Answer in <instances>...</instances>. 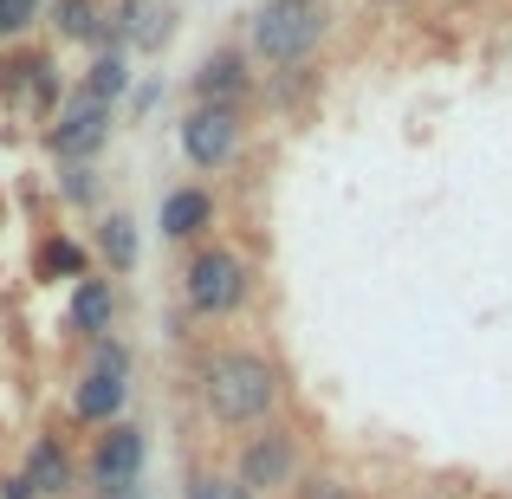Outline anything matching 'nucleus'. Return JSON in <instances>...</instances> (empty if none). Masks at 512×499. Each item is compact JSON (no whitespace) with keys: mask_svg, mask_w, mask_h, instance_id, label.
Segmentation results:
<instances>
[{"mask_svg":"<svg viewBox=\"0 0 512 499\" xmlns=\"http://www.w3.org/2000/svg\"><path fill=\"white\" fill-rule=\"evenodd\" d=\"M448 7H467V0H448Z\"/></svg>","mask_w":512,"mask_h":499,"instance_id":"26","label":"nucleus"},{"mask_svg":"<svg viewBox=\"0 0 512 499\" xmlns=\"http://www.w3.org/2000/svg\"><path fill=\"white\" fill-rule=\"evenodd\" d=\"M163 39H169L163 0H111V26H104V46L111 52H156Z\"/></svg>","mask_w":512,"mask_h":499,"instance_id":"11","label":"nucleus"},{"mask_svg":"<svg viewBox=\"0 0 512 499\" xmlns=\"http://www.w3.org/2000/svg\"><path fill=\"white\" fill-rule=\"evenodd\" d=\"M85 499H98V493H85Z\"/></svg>","mask_w":512,"mask_h":499,"instance_id":"27","label":"nucleus"},{"mask_svg":"<svg viewBox=\"0 0 512 499\" xmlns=\"http://www.w3.org/2000/svg\"><path fill=\"white\" fill-rule=\"evenodd\" d=\"M286 499H357V487H350L344 474H331V467H305L299 487H292Z\"/></svg>","mask_w":512,"mask_h":499,"instance_id":"20","label":"nucleus"},{"mask_svg":"<svg viewBox=\"0 0 512 499\" xmlns=\"http://www.w3.org/2000/svg\"><path fill=\"white\" fill-rule=\"evenodd\" d=\"M20 474H26V487H33L39 499H72L78 487H85V461H78L59 435H39L33 448H26Z\"/></svg>","mask_w":512,"mask_h":499,"instance_id":"10","label":"nucleus"},{"mask_svg":"<svg viewBox=\"0 0 512 499\" xmlns=\"http://www.w3.org/2000/svg\"><path fill=\"white\" fill-rule=\"evenodd\" d=\"M247 292H253V266L240 260L234 247H221V240L188 247V260H182V305L201 318V325L234 318L240 305H247Z\"/></svg>","mask_w":512,"mask_h":499,"instance_id":"3","label":"nucleus"},{"mask_svg":"<svg viewBox=\"0 0 512 499\" xmlns=\"http://www.w3.org/2000/svg\"><path fill=\"white\" fill-rule=\"evenodd\" d=\"M85 370L130 376V350H124V337H98V344H91V363H85Z\"/></svg>","mask_w":512,"mask_h":499,"instance_id":"23","label":"nucleus"},{"mask_svg":"<svg viewBox=\"0 0 512 499\" xmlns=\"http://www.w3.org/2000/svg\"><path fill=\"white\" fill-rule=\"evenodd\" d=\"M370 7H409V0H370Z\"/></svg>","mask_w":512,"mask_h":499,"instance_id":"25","label":"nucleus"},{"mask_svg":"<svg viewBox=\"0 0 512 499\" xmlns=\"http://www.w3.org/2000/svg\"><path fill=\"white\" fill-rule=\"evenodd\" d=\"M111 130H117V104H98V98H85V91H72L46 124V150L59 156V163H98Z\"/></svg>","mask_w":512,"mask_h":499,"instance_id":"6","label":"nucleus"},{"mask_svg":"<svg viewBox=\"0 0 512 499\" xmlns=\"http://www.w3.org/2000/svg\"><path fill=\"white\" fill-rule=\"evenodd\" d=\"M39 20H46V0H0V52H13Z\"/></svg>","mask_w":512,"mask_h":499,"instance_id":"19","label":"nucleus"},{"mask_svg":"<svg viewBox=\"0 0 512 499\" xmlns=\"http://www.w3.org/2000/svg\"><path fill=\"white\" fill-rule=\"evenodd\" d=\"M72 422L78 428H111V422H124V409H130V376H111V370H85L72 383Z\"/></svg>","mask_w":512,"mask_h":499,"instance_id":"12","label":"nucleus"},{"mask_svg":"<svg viewBox=\"0 0 512 499\" xmlns=\"http://www.w3.org/2000/svg\"><path fill=\"white\" fill-rule=\"evenodd\" d=\"M59 201H72V208H91V201H98V169H91V163H65V175H59Z\"/></svg>","mask_w":512,"mask_h":499,"instance_id":"22","label":"nucleus"},{"mask_svg":"<svg viewBox=\"0 0 512 499\" xmlns=\"http://www.w3.org/2000/svg\"><path fill=\"white\" fill-rule=\"evenodd\" d=\"M299 474H305V448H299V435H292L286 422L253 428V435L240 441V454H234V480H240L253 499L292 493V487H299Z\"/></svg>","mask_w":512,"mask_h":499,"instance_id":"4","label":"nucleus"},{"mask_svg":"<svg viewBox=\"0 0 512 499\" xmlns=\"http://www.w3.org/2000/svg\"><path fill=\"white\" fill-rule=\"evenodd\" d=\"M39 59H46V52H26V46H13L7 59H0V98H7V104H26V98H33Z\"/></svg>","mask_w":512,"mask_h":499,"instance_id":"18","label":"nucleus"},{"mask_svg":"<svg viewBox=\"0 0 512 499\" xmlns=\"http://www.w3.org/2000/svg\"><path fill=\"white\" fill-rule=\"evenodd\" d=\"M175 143H182L188 169H201V175H221V169L240 156V143H247V111L195 104V111H188L182 124H175Z\"/></svg>","mask_w":512,"mask_h":499,"instance_id":"5","label":"nucleus"},{"mask_svg":"<svg viewBox=\"0 0 512 499\" xmlns=\"http://www.w3.org/2000/svg\"><path fill=\"white\" fill-rule=\"evenodd\" d=\"M78 91H85V98H98V104H124L130 98V52H111V46L91 52Z\"/></svg>","mask_w":512,"mask_h":499,"instance_id":"16","label":"nucleus"},{"mask_svg":"<svg viewBox=\"0 0 512 499\" xmlns=\"http://www.w3.org/2000/svg\"><path fill=\"white\" fill-rule=\"evenodd\" d=\"M195 402L214 428L253 435V428L279 422V409H286V370L253 344H214L195 357Z\"/></svg>","mask_w":512,"mask_h":499,"instance_id":"1","label":"nucleus"},{"mask_svg":"<svg viewBox=\"0 0 512 499\" xmlns=\"http://www.w3.org/2000/svg\"><path fill=\"white\" fill-rule=\"evenodd\" d=\"M143 461H150V435H143L137 422H111L91 435L85 448V487L91 493H117V487H137L143 480Z\"/></svg>","mask_w":512,"mask_h":499,"instance_id":"7","label":"nucleus"},{"mask_svg":"<svg viewBox=\"0 0 512 499\" xmlns=\"http://www.w3.org/2000/svg\"><path fill=\"white\" fill-rule=\"evenodd\" d=\"M65 331L98 344V337H117V279L111 273H85L72 292H65Z\"/></svg>","mask_w":512,"mask_h":499,"instance_id":"9","label":"nucleus"},{"mask_svg":"<svg viewBox=\"0 0 512 499\" xmlns=\"http://www.w3.org/2000/svg\"><path fill=\"white\" fill-rule=\"evenodd\" d=\"M0 499H39L33 487H26V474L13 467V474H0Z\"/></svg>","mask_w":512,"mask_h":499,"instance_id":"24","label":"nucleus"},{"mask_svg":"<svg viewBox=\"0 0 512 499\" xmlns=\"http://www.w3.org/2000/svg\"><path fill=\"white\" fill-rule=\"evenodd\" d=\"M46 20H52V33H59V46H98L104 52L111 7H104V0H46Z\"/></svg>","mask_w":512,"mask_h":499,"instance_id":"14","label":"nucleus"},{"mask_svg":"<svg viewBox=\"0 0 512 499\" xmlns=\"http://www.w3.org/2000/svg\"><path fill=\"white\" fill-rule=\"evenodd\" d=\"M182 499H253V493L240 487L234 474H208V467H195V474H188V487H182Z\"/></svg>","mask_w":512,"mask_h":499,"instance_id":"21","label":"nucleus"},{"mask_svg":"<svg viewBox=\"0 0 512 499\" xmlns=\"http://www.w3.org/2000/svg\"><path fill=\"white\" fill-rule=\"evenodd\" d=\"M33 273L39 279H72V286H78V279L91 273V253L78 247L72 234H46V240H39V253H33Z\"/></svg>","mask_w":512,"mask_h":499,"instance_id":"17","label":"nucleus"},{"mask_svg":"<svg viewBox=\"0 0 512 499\" xmlns=\"http://www.w3.org/2000/svg\"><path fill=\"white\" fill-rule=\"evenodd\" d=\"M188 91H195V104H221V111H247V98L260 91V78H253V59L240 46H214L208 59L195 65V78H188Z\"/></svg>","mask_w":512,"mask_h":499,"instance_id":"8","label":"nucleus"},{"mask_svg":"<svg viewBox=\"0 0 512 499\" xmlns=\"http://www.w3.org/2000/svg\"><path fill=\"white\" fill-rule=\"evenodd\" d=\"M156 227H163V240H175V247H201V234L214 227V195L201 182L169 188L163 208H156Z\"/></svg>","mask_w":512,"mask_h":499,"instance_id":"13","label":"nucleus"},{"mask_svg":"<svg viewBox=\"0 0 512 499\" xmlns=\"http://www.w3.org/2000/svg\"><path fill=\"white\" fill-rule=\"evenodd\" d=\"M331 33L325 0H260L247 13V59L273 65V72H299Z\"/></svg>","mask_w":512,"mask_h":499,"instance_id":"2","label":"nucleus"},{"mask_svg":"<svg viewBox=\"0 0 512 499\" xmlns=\"http://www.w3.org/2000/svg\"><path fill=\"white\" fill-rule=\"evenodd\" d=\"M137 253H143V240H137V221H130L124 208L98 214V260H104V273H111V279L137 273Z\"/></svg>","mask_w":512,"mask_h":499,"instance_id":"15","label":"nucleus"}]
</instances>
